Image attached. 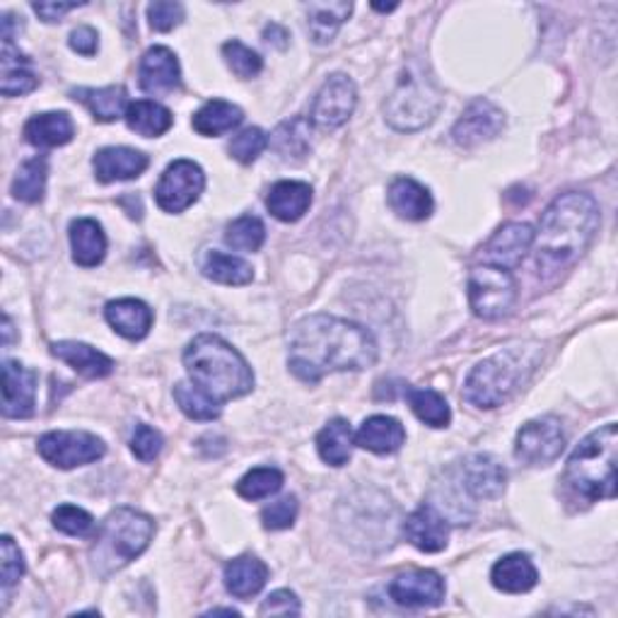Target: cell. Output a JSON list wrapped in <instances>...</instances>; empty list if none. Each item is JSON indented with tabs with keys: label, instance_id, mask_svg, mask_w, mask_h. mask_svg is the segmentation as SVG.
Listing matches in <instances>:
<instances>
[{
	"label": "cell",
	"instance_id": "obj_1",
	"mask_svg": "<svg viewBox=\"0 0 618 618\" xmlns=\"http://www.w3.org/2000/svg\"><path fill=\"white\" fill-rule=\"evenodd\" d=\"M377 363L372 333L333 315H309L290 331L288 367L295 377L317 384L329 372L365 370Z\"/></svg>",
	"mask_w": 618,
	"mask_h": 618
},
{
	"label": "cell",
	"instance_id": "obj_2",
	"mask_svg": "<svg viewBox=\"0 0 618 618\" xmlns=\"http://www.w3.org/2000/svg\"><path fill=\"white\" fill-rule=\"evenodd\" d=\"M599 203L589 193L571 191L553 201L541 217L536 242L539 274H558L575 264L595 239Z\"/></svg>",
	"mask_w": 618,
	"mask_h": 618
},
{
	"label": "cell",
	"instance_id": "obj_3",
	"mask_svg": "<svg viewBox=\"0 0 618 618\" xmlns=\"http://www.w3.org/2000/svg\"><path fill=\"white\" fill-rule=\"evenodd\" d=\"M184 367L191 382L221 406L249 394L254 386V372L247 360L215 333H201L187 345Z\"/></svg>",
	"mask_w": 618,
	"mask_h": 618
},
{
	"label": "cell",
	"instance_id": "obj_4",
	"mask_svg": "<svg viewBox=\"0 0 618 618\" xmlns=\"http://www.w3.org/2000/svg\"><path fill=\"white\" fill-rule=\"evenodd\" d=\"M541 360L536 343L510 345L505 351L486 358L464 382V398L476 408H496L530 380Z\"/></svg>",
	"mask_w": 618,
	"mask_h": 618
},
{
	"label": "cell",
	"instance_id": "obj_5",
	"mask_svg": "<svg viewBox=\"0 0 618 618\" xmlns=\"http://www.w3.org/2000/svg\"><path fill=\"white\" fill-rule=\"evenodd\" d=\"M616 459H618V430L616 423L589 433L575 447L568 459L565 479L579 496L587 500L616 498Z\"/></svg>",
	"mask_w": 618,
	"mask_h": 618
},
{
	"label": "cell",
	"instance_id": "obj_6",
	"mask_svg": "<svg viewBox=\"0 0 618 618\" xmlns=\"http://www.w3.org/2000/svg\"><path fill=\"white\" fill-rule=\"evenodd\" d=\"M154 522L148 514L134 508H116L109 512L99 526L93 553H89L97 575L107 577L136 561L150 546Z\"/></svg>",
	"mask_w": 618,
	"mask_h": 618
},
{
	"label": "cell",
	"instance_id": "obj_7",
	"mask_svg": "<svg viewBox=\"0 0 618 618\" xmlns=\"http://www.w3.org/2000/svg\"><path fill=\"white\" fill-rule=\"evenodd\" d=\"M443 107V95L437 85L420 68L411 66L398 77V85L384 105V119L396 131H420Z\"/></svg>",
	"mask_w": 618,
	"mask_h": 618
},
{
	"label": "cell",
	"instance_id": "obj_8",
	"mask_svg": "<svg viewBox=\"0 0 618 618\" xmlns=\"http://www.w3.org/2000/svg\"><path fill=\"white\" fill-rule=\"evenodd\" d=\"M518 302V283L512 270L500 266H476L469 274V305L476 317L498 321L512 312Z\"/></svg>",
	"mask_w": 618,
	"mask_h": 618
},
{
	"label": "cell",
	"instance_id": "obj_9",
	"mask_svg": "<svg viewBox=\"0 0 618 618\" xmlns=\"http://www.w3.org/2000/svg\"><path fill=\"white\" fill-rule=\"evenodd\" d=\"M36 449L51 467L68 471L105 457L107 445L85 430H54L39 437Z\"/></svg>",
	"mask_w": 618,
	"mask_h": 618
},
{
	"label": "cell",
	"instance_id": "obj_10",
	"mask_svg": "<svg viewBox=\"0 0 618 618\" xmlns=\"http://www.w3.org/2000/svg\"><path fill=\"white\" fill-rule=\"evenodd\" d=\"M205 189V174L193 160H174L162 172L154 201L164 213H184Z\"/></svg>",
	"mask_w": 618,
	"mask_h": 618
},
{
	"label": "cell",
	"instance_id": "obj_11",
	"mask_svg": "<svg viewBox=\"0 0 618 618\" xmlns=\"http://www.w3.org/2000/svg\"><path fill=\"white\" fill-rule=\"evenodd\" d=\"M565 449V433L556 418H539L524 423L518 440H514V457L526 467H546L553 464Z\"/></svg>",
	"mask_w": 618,
	"mask_h": 618
},
{
	"label": "cell",
	"instance_id": "obj_12",
	"mask_svg": "<svg viewBox=\"0 0 618 618\" xmlns=\"http://www.w3.org/2000/svg\"><path fill=\"white\" fill-rule=\"evenodd\" d=\"M358 105V89L351 77L337 73L321 85L312 102V111H309V124L324 131H333V128L343 126L351 119Z\"/></svg>",
	"mask_w": 618,
	"mask_h": 618
},
{
	"label": "cell",
	"instance_id": "obj_13",
	"mask_svg": "<svg viewBox=\"0 0 618 618\" xmlns=\"http://www.w3.org/2000/svg\"><path fill=\"white\" fill-rule=\"evenodd\" d=\"M390 597L398 607L430 609L440 607L445 599V579L435 571H408L394 577L390 585Z\"/></svg>",
	"mask_w": 618,
	"mask_h": 618
},
{
	"label": "cell",
	"instance_id": "obj_14",
	"mask_svg": "<svg viewBox=\"0 0 618 618\" xmlns=\"http://www.w3.org/2000/svg\"><path fill=\"white\" fill-rule=\"evenodd\" d=\"M536 232L530 223H508L502 225L496 235L486 242L481 252L483 264L500 266L512 270L524 262V256L534 247Z\"/></svg>",
	"mask_w": 618,
	"mask_h": 618
},
{
	"label": "cell",
	"instance_id": "obj_15",
	"mask_svg": "<svg viewBox=\"0 0 618 618\" xmlns=\"http://www.w3.org/2000/svg\"><path fill=\"white\" fill-rule=\"evenodd\" d=\"M502 126H505V114L493 102L476 99L455 124L452 138L461 148H473L486 143V140H493L502 131Z\"/></svg>",
	"mask_w": 618,
	"mask_h": 618
},
{
	"label": "cell",
	"instance_id": "obj_16",
	"mask_svg": "<svg viewBox=\"0 0 618 618\" xmlns=\"http://www.w3.org/2000/svg\"><path fill=\"white\" fill-rule=\"evenodd\" d=\"M508 471L491 455H473L459 467V488L476 500H491L505 491Z\"/></svg>",
	"mask_w": 618,
	"mask_h": 618
},
{
	"label": "cell",
	"instance_id": "obj_17",
	"mask_svg": "<svg viewBox=\"0 0 618 618\" xmlns=\"http://www.w3.org/2000/svg\"><path fill=\"white\" fill-rule=\"evenodd\" d=\"M36 372L15 360L3 363V416L30 418L36 406Z\"/></svg>",
	"mask_w": 618,
	"mask_h": 618
},
{
	"label": "cell",
	"instance_id": "obj_18",
	"mask_svg": "<svg viewBox=\"0 0 618 618\" xmlns=\"http://www.w3.org/2000/svg\"><path fill=\"white\" fill-rule=\"evenodd\" d=\"M138 77L140 89L154 97L170 95L182 87V68H179L177 56L167 46H152L146 51L143 58H140Z\"/></svg>",
	"mask_w": 618,
	"mask_h": 618
},
{
	"label": "cell",
	"instance_id": "obj_19",
	"mask_svg": "<svg viewBox=\"0 0 618 618\" xmlns=\"http://www.w3.org/2000/svg\"><path fill=\"white\" fill-rule=\"evenodd\" d=\"M404 536L411 546H416L423 553H437L447 546L449 524L437 512L435 505L423 502L418 510H414L404 522Z\"/></svg>",
	"mask_w": 618,
	"mask_h": 618
},
{
	"label": "cell",
	"instance_id": "obj_20",
	"mask_svg": "<svg viewBox=\"0 0 618 618\" xmlns=\"http://www.w3.org/2000/svg\"><path fill=\"white\" fill-rule=\"evenodd\" d=\"M148 154L134 148H102L93 160L95 174L102 184L136 179L148 170Z\"/></svg>",
	"mask_w": 618,
	"mask_h": 618
},
{
	"label": "cell",
	"instance_id": "obj_21",
	"mask_svg": "<svg viewBox=\"0 0 618 618\" xmlns=\"http://www.w3.org/2000/svg\"><path fill=\"white\" fill-rule=\"evenodd\" d=\"M386 199H390L392 211L398 217H404V221H411V223L425 221V217L433 215V209H435L430 191L411 177L394 179L390 193H386Z\"/></svg>",
	"mask_w": 618,
	"mask_h": 618
},
{
	"label": "cell",
	"instance_id": "obj_22",
	"mask_svg": "<svg viewBox=\"0 0 618 618\" xmlns=\"http://www.w3.org/2000/svg\"><path fill=\"white\" fill-rule=\"evenodd\" d=\"M105 317L109 321V327L128 341L146 339L152 329V309L143 300H136V298L109 302L105 309Z\"/></svg>",
	"mask_w": 618,
	"mask_h": 618
},
{
	"label": "cell",
	"instance_id": "obj_23",
	"mask_svg": "<svg viewBox=\"0 0 618 618\" xmlns=\"http://www.w3.org/2000/svg\"><path fill=\"white\" fill-rule=\"evenodd\" d=\"M71 249L73 262L83 268H95L107 256V235L93 217H77L71 223Z\"/></svg>",
	"mask_w": 618,
	"mask_h": 618
},
{
	"label": "cell",
	"instance_id": "obj_24",
	"mask_svg": "<svg viewBox=\"0 0 618 618\" xmlns=\"http://www.w3.org/2000/svg\"><path fill=\"white\" fill-rule=\"evenodd\" d=\"M491 579L493 587L505 595H524L536 587L539 573L526 553H508L493 565Z\"/></svg>",
	"mask_w": 618,
	"mask_h": 618
},
{
	"label": "cell",
	"instance_id": "obj_25",
	"mask_svg": "<svg viewBox=\"0 0 618 618\" xmlns=\"http://www.w3.org/2000/svg\"><path fill=\"white\" fill-rule=\"evenodd\" d=\"M406 443L404 425L392 416H372L355 433V445L375 455H392Z\"/></svg>",
	"mask_w": 618,
	"mask_h": 618
},
{
	"label": "cell",
	"instance_id": "obj_26",
	"mask_svg": "<svg viewBox=\"0 0 618 618\" xmlns=\"http://www.w3.org/2000/svg\"><path fill=\"white\" fill-rule=\"evenodd\" d=\"M266 205L270 215L280 223L300 221V217L309 211V205H312V187L286 179V182H278L270 187Z\"/></svg>",
	"mask_w": 618,
	"mask_h": 618
},
{
	"label": "cell",
	"instance_id": "obj_27",
	"mask_svg": "<svg viewBox=\"0 0 618 618\" xmlns=\"http://www.w3.org/2000/svg\"><path fill=\"white\" fill-rule=\"evenodd\" d=\"M75 136V124L66 111L36 114L24 124V138L34 148H61L68 146Z\"/></svg>",
	"mask_w": 618,
	"mask_h": 618
},
{
	"label": "cell",
	"instance_id": "obj_28",
	"mask_svg": "<svg viewBox=\"0 0 618 618\" xmlns=\"http://www.w3.org/2000/svg\"><path fill=\"white\" fill-rule=\"evenodd\" d=\"M51 353L89 380H102L114 372V360L87 343L58 341L51 345Z\"/></svg>",
	"mask_w": 618,
	"mask_h": 618
},
{
	"label": "cell",
	"instance_id": "obj_29",
	"mask_svg": "<svg viewBox=\"0 0 618 618\" xmlns=\"http://www.w3.org/2000/svg\"><path fill=\"white\" fill-rule=\"evenodd\" d=\"M268 579L266 563L254 556H239L225 565V587L232 597L249 599L259 595Z\"/></svg>",
	"mask_w": 618,
	"mask_h": 618
},
{
	"label": "cell",
	"instance_id": "obj_30",
	"mask_svg": "<svg viewBox=\"0 0 618 618\" xmlns=\"http://www.w3.org/2000/svg\"><path fill=\"white\" fill-rule=\"evenodd\" d=\"M39 85V77L32 73V61L20 54L12 39H3V83L0 93L6 97H22L30 95Z\"/></svg>",
	"mask_w": 618,
	"mask_h": 618
},
{
	"label": "cell",
	"instance_id": "obj_31",
	"mask_svg": "<svg viewBox=\"0 0 618 618\" xmlns=\"http://www.w3.org/2000/svg\"><path fill=\"white\" fill-rule=\"evenodd\" d=\"M77 102H83V105L93 111V116L97 121H116L126 116V109L131 102H128V93L121 85H109V87H102V89H93V87H81V89H73L71 93Z\"/></svg>",
	"mask_w": 618,
	"mask_h": 618
},
{
	"label": "cell",
	"instance_id": "obj_32",
	"mask_svg": "<svg viewBox=\"0 0 618 618\" xmlns=\"http://www.w3.org/2000/svg\"><path fill=\"white\" fill-rule=\"evenodd\" d=\"M307 10V30L309 36L315 39V44H329L341 24L351 18L353 3H343V0H331V3H309Z\"/></svg>",
	"mask_w": 618,
	"mask_h": 618
},
{
	"label": "cell",
	"instance_id": "obj_33",
	"mask_svg": "<svg viewBox=\"0 0 618 618\" xmlns=\"http://www.w3.org/2000/svg\"><path fill=\"white\" fill-rule=\"evenodd\" d=\"M124 119H126L128 128H131L134 134L143 136V138L164 136L174 124L172 111L162 107V105H158V102H152V99L131 102V105H128V109H126Z\"/></svg>",
	"mask_w": 618,
	"mask_h": 618
},
{
	"label": "cell",
	"instance_id": "obj_34",
	"mask_svg": "<svg viewBox=\"0 0 618 618\" xmlns=\"http://www.w3.org/2000/svg\"><path fill=\"white\" fill-rule=\"evenodd\" d=\"M244 119V114L237 105H232V102L225 99H211L205 102V105L193 114L191 126L193 131L205 136V138H215V136H223L232 128H237Z\"/></svg>",
	"mask_w": 618,
	"mask_h": 618
},
{
	"label": "cell",
	"instance_id": "obj_35",
	"mask_svg": "<svg viewBox=\"0 0 618 618\" xmlns=\"http://www.w3.org/2000/svg\"><path fill=\"white\" fill-rule=\"evenodd\" d=\"M355 435L351 430V423L343 418L329 420L321 433L317 435V449L319 457L324 459L329 467H343L353 455Z\"/></svg>",
	"mask_w": 618,
	"mask_h": 618
},
{
	"label": "cell",
	"instance_id": "obj_36",
	"mask_svg": "<svg viewBox=\"0 0 618 618\" xmlns=\"http://www.w3.org/2000/svg\"><path fill=\"white\" fill-rule=\"evenodd\" d=\"M201 270L205 278H211L215 283H223V286H247L254 278L252 266L239 259V256H232L225 252H205Z\"/></svg>",
	"mask_w": 618,
	"mask_h": 618
},
{
	"label": "cell",
	"instance_id": "obj_37",
	"mask_svg": "<svg viewBox=\"0 0 618 618\" xmlns=\"http://www.w3.org/2000/svg\"><path fill=\"white\" fill-rule=\"evenodd\" d=\"M270 146L280 154L283 160H295L300 162L309 154V121H305L302 116H295L290 121H283L274 138H270Z\"/></svg>",
	"mask_w": 618,
	"mask_h": 618
},
{
	"label": "cell",
	"instance_id": "obj_38",
	"mask_svg": "<svg viewBox=\"0 0 618 618\" xmlns=\"http://www.w3.org/2000/svg\"><path fill=\"white\" fill-rule=\"evenodd\" d=\"M46 177H49V162L46 158H32L24 162L15 179H12V196L24 203H39L44 199L46 191Z\"/></svg>",
	"mask_w": 618,
	"mask_h": 618
},
{
	"label": "cell",
	"instance_id": "obj_39",
	"mask_svg": "<svg viewBox=\"0 0 618 618\" xmlns=\"http://www.w3.org/2000/svg\"><path fill=\"white\" fill-rule=\"evenodd\" d=\"M408 406L414 411L416 418L430 428H447L452 420V411H449L447 398L437 394L435 390H408Z\"/></svg>",
	"mask_w": 618,
	"mask_h": 618
},
{
	"label": "cell",
	"instance_id": "obj_40",
	"mask_svg": "<svg viewBox=\"0 0 618 618\" xmlns=\"http://www.w3.org/2000/svg\"><path fill=\"white\" fill-rule=\"evenodd\" d=\"M174 402L182 408V414L191 420H215L221 416V404L199 390L193 382H179L174 386Z\"/></svg>",
	"mask_w": 618,
	"mask_h": 618
},
{
	"label": "cell",
	"instance_id": "obj_41",
	"mask_svg": "<svg viewBox=\"0 0 618 618\" xmlns=\"http://www.w3.org/2000/svg\"><path fill=\"white\" fill-rule=\"evenodd\" d=\"M225 242L237 252H259L266 242V227L256 215H242L227 225Z\"/></svg>",
	"mask_w": 618,
	"mask_h": 618
},
{
	"label": "cell",
	"instance_id": "obj_42",
	"mask_svg": "<svg viewBox=\"0 0 618 618\" xmlns=\"http://www.w3.org/2000/svg\"><path fill=\"white\" fill-rule=\"evenodd\" d=\"M283 488V473L274 467H259L247 471L237 483V493L244 500H264Z\"/></svg>",
	"mask_w": 618,
	"mask_h": 618
},
{
	"label": "cell",
	"instance_id": "obj_43",
	"mask_svg": "<svg viewBox=\"0 0 618 618\" xmlns=\"http://www.w3.org/2000/svg\"><path fill=\"white\" fill-rule=\"evenodd\" d=\"M223 58L227 68L237 77H242V81H252V77L259 75L264 68L262 56L247 44H242L239 39H232V42L223 44Z\"/></svg>",
	"mask_w": 618,
	"mask_h": 618
},
{
	"label": "cell",
	"instance_id": "obj_44",
	"mask_svg": "<svg viewBox=\"0 0 618 618\" xmlns=\"http://www.w3.org/2000/svg\"><path fill=\"white\" fill-rule=\"evenodd\" d=\"M51 522H54L58 532L68 536H89L95 532L93 514L75 505H58L51 514Z\"/></svg>",
	"mask_w": 618,
	"mask_h": 618
},
{
	"label": "cell",
	"instance_id": "obj_45",
	"mask_svg": "<svg viewBox=\"0 0 618 618\" xmlns=\"http://www.w3.org/2000/svg\"><path fill=\"white\" fill-rule=\"evenodd\" d=\"M266 146H268L266 134L262 128L252 126V128H244V131H239L235 138H232L230 154L242 164H252L266 150Z\"/></svg>",
	"mask_w": 618,
	"mask_h": 618
},
{
	"label": "cell",
	"instance_id": "obj_46",
	"mask_svg": "<svg viewBox=\"0 0 618 618\" xmlns=\"http://www.w3.org/2000/svg\"><path fill=\"white\" fill-rule=\"evenodd\" d=\"M298 520V498L286 496L276 502H270L268 508L262 512V522L266 530H290V526Z\"/></svg>",
	"mask_w": 618,
	"mask_h": 618
},
{
	"label": "cell",
	"instance_id": "obj_47",
	"mask_svg": "<svg viewBox=\"0 0 618 618\" xmlns=\"http://www.w3.org/2000/svg\"><path fill=\"white\" fill-rule=\"evenodd\" d=\"M148 20L154 32H172L184 22V6L172 3V0H158L148 6Z\"/></svg>",
	"mask_w": 618,
	"mask_h": 618
},
{
	"label": "cell",
	"instance_id": "obj_48",
	"mask_svg": "<svg viewBox=\"0 0 618 618\" xmlns=\"http://www.w3.org/2000/svg\"><path fill=\"white\" fill-rule=\"evenodd\" d=\"M162 435L160 430L150 428L148 423H138L136 430L131 435V452L140 459V461H152L158 459V455L162 452Z\"/></svg>",
	"mask_w": 618,
	"mask_h": 618
},
{
	"label": "cell",
	"instance_id": "obj_49",
	"mask_svg": "<svg viewBox=\"0 0 618 618\" xmlns=\"http://www.w3.org/2000/svg\"><path fill=\"white\" fill-rule=\"evenodd\" d=\"M0 548H3V589L8 592L24 575V556L12 536L0 539Z\"/></svg>",
	"mask_w": 618,
	"mask_h": 618
},
{
	"label": "cell",
	"instance_id": "obj_50",
	"mask_svg": "<svg viewBox=\"0 0 618 618\" xmlns=\"http://www.w3.org/2000/svg\"><path fill=\"white\" fill-rule=\"evenodd\" d=\"M262 616H298L300 614V599L295 597L290 589H278L274 595H268L259 607Z\"/></svg>",
	"mask_w": 618,
	"mask_h": 618
},
{
	"label": "cell",
	"instance_id": "obj_51",
	"mask_svg": "<svg viewBox=\"0 0 618 618\" xmlns=\"http://www.w3.org/2000/svg\"><path fill=\"white\" fill-rule=\"evenodd\" d=\"M68 44H71V49L75 51V54L95 56L97 49H99V36H97V32L93 28H77V30L71 32Z\"/></svg>",
	"mask_w": 618,
	"mask_h": 618
},
{
	"label": "cell",
	"instance_id": "obj_52",
	"mask_svg": "<svg viewBox=\"0 0 618 618\" xmlns=\"http://www.w3.org/2000/svg\"><path fill=\"white\" fill-rule=\"evenodd\" d=\"M77 3H34L32 10L44 22H58L63 15H68L71 10H75Z\"/></svg>",
	"mask_w": 618,
	"mask_h": 618
},
{
	"label": "cell",
	"instance_id": "obj_53",
	"mask_svg": "<svg viewBox=\"0 0 618 618\" xmlns=\"http://www.w3.org/2000/svg\"><path fill=\"white\" fill-rule=\"evenodd\" d=\"M264 36H266L268 44H276L278 49H286L288 46V32L283 30V28H278V24H270V28H266Z\"/></svg>",
	"mask_w": 618,
	"mask_h": 618
},
{
	"label": "cell",
	"instance_id": "obj_54",
	"mask_svg": "<svg viewBox=\"0 0 618 618\" xmlns=\"http://www.w3.org/2000/svg\"><path fill=\"white\" fill-rule=\"evenodd\" d=\"M3 331H6V345H10V341H12V321H10V317L6 315V319H3Z\"/></svg>",
	"mask_w": 618,
	"mask_h": 618
},
{
	"label": "cell",
	"instance_id": "obj_55",
	"mask_svg": "<svg viewBox=\"0 0 618 618\" xmlns=\"http://www.w3.org/2000/svg\"><path fill=\"white\" fill-rule=\"evenodd\" d=\"M372 8H375V10H382V12H392L396 6H377V3H375Z\"/></svg>",
	"mask_w": 618,
	"mask_h": 618
}]
</instances>
